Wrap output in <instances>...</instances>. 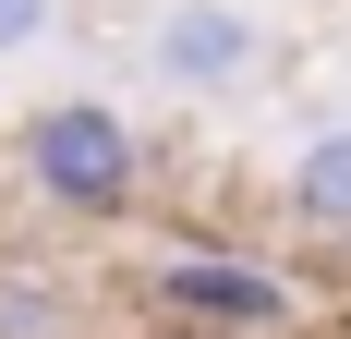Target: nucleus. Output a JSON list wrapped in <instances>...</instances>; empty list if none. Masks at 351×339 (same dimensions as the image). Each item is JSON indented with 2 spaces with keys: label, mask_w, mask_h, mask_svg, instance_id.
<instances>
[{
  "label": "nucleus",
  "mask_w": 351,
  "mask_h": 339,
  "mask_svg": "<svg viewBox=\"0 0 351 339\" xmlns=\"http://www.w3.org/2000/svg\"><path fill=\"white\" fill-rule=\"evenodd\" d=\"M279 218L303 242H351V121H315L279 158Z\"/></svg>",
  "instance_id": "obj_4"
},
{
  "label": "nucleus",
  "mask_w": 351,
  "mask_h": 339,
  "mask_svg": "<svg viewBox=\"0 0 351 339\" xmlns=\"http://www.w3.org/2000/svg\"><path fill=\"white\" fill-rule=\"evenodd\" d=\"M145 315L170 339H303V279L267 267V255H243V242H170V255H145Z\"/></svg>",
  "instance_id": "obj_2"
},
{
  "label": "nucleus",
  "mask_w": 351,
  "mask_h": 339,
  "mask_svg": "<svg viewBox=\"0 0 351 339\" xmlns=\"http://www.w3.org/2000/svg\"><path fill=\"white\" fill-rule=\"evenodd\" d=\"M145 73H158L170 97H243L254 73H267V12H254V0H158Z\"/></svg>",
  "instance_id": "obj_3"
},
{
  "label": "nucleus",
  "mask_w": 351,
  "mask_h": 339,
  "mask_svg": "<svg viewBox=\"0 0 351 339\" xmlns=\"http://www.w3.org/2000/svg\"><path fill=\"white\" fill-rule=\"evenodd\" d=\"M49 36H61V0H0V61H25Z\"/></svg>",
  "instance_id": "obj_6"
},
{
  "label": "nucleus",
  "mask_w": 351,
  "mask_h": 339,
  "mask_svg": "<svg viewBox=\"0 0 351 339\" xmlns=\"http://www.w3.org/2000/svg\"><path fill=\"white\" fill-rule=\"evenodd\" d=\"M0 339H85L73 279H61V267H25V255H0Z\"/></svg>",
  "instance_id": "obj_5"
},
{
  "label": "nucleus",
  "mask_w": 351,
  "mask_h": 339,
  "mask_svg": "<svg viewBox=\"0 0 351 339\" xmlns=\"http://www.w3.org/2000/svg\"><path fill=\"white\" fill-rule=\"evenodd\" d=\"M12 182L61 231H121L145 206V182H158V158H145V134H134L121 97H36L12 121Z\"/></svg>",
  "instance_id": "obj_1"
}]
</instances>
